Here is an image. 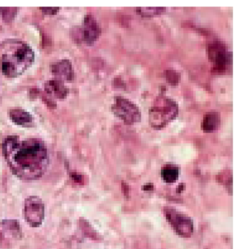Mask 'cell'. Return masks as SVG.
Listing matches in <instances>:
<instances>
[{"instance_id": "1", "label": "cell", "mask_w": 240, "mask_h": 249, "mask_svg": "<svg viewBox=\"0 0 240 249\" xmlns=\"http://www.w3.org/2000/svg\"><path fill=\"white\" fill-rule=\"evenodd\" d=\"M2 153L12 173L21 180L39 179L48 167L47 146L39 139L8 136L2 143Z\"/></svg>"}, {"instance_id": "2", "label": "cell", "mask_w": 240, "mask_h": 249, "mask_svg": "<svg viewBox=\"0 0 240 249\" xmlns=\"http://www.w3.org/2000/svg\"><path fill=\"white\" fill-rule=\"evenodd\" d=\"M0 59V69L4 76L17 78L31 67L35 59L32 48L23 41L12 39L4 42Z\"/></svg>"}, {"instance_id": "3", "label": "cell", "mask_w": 240, "mask_h": 249, "mask_svg": "<svg viewBox=\"0 0 240 249\" xmlns=\"http://www.w3.org/2000/svg\"><path fill=\"white\" fill-rule=\"evenodd\" d=\"M178 113L179 107L175 101L166 96H159L149 108L150 126L154 130H162L176 118Z\"/></svg>"}, {"instance_id": "4", "label": "cell", "mask_w": 240, "mask_h": 249, "mask_svg": "<svg viewBox=\"0 0 240 249\" xmlns=\"http://www.w3.org/2000/svg\"><path fill=\"white\" fill-rule=\"evenodd\" d=\"M113 114L126 124H133L141 121V111L133 102L121 96L115 97L111 105Z\"/></svg>"}, {"instance_id": "5", "label": "cell", "mask_w": 240, "mask_h": 249, "mask_svg": "<svg viewBox=\"0 0 240 249\" xmlns=\"http://www.w3.org/2000/svg\"><path fill=\"white\" fill-rule=\"evenodd\" d=\"M164 212L167 221L177 234L185 238L192 236L195 228L193 220L188 215L172 207L165 208Z\"/></svg>"}, {"instance_id": "6", "label": "cell", "mask_w": 240, "mask_h": 249, "mask_svg": "<svg viewBox=\"0 0 240 249\" xmlns=\"http://www.w3.org/2000/svg\"><path fill=\"white\" fill-rule=\"evenodd\" d=\"M45 217V206L43 201L37 196L27 197L24 203L25 220L32 228H38Z\"/></svg>"}, {"instance_id": "7", "label": "cell", "mask_w": 240, "mask_h": 249, "mask_svg": "<svg viewBox=\"0 0 240 249\" xmlns=\"http://www.w3.org/2000/svg\"><path fill=\"white\" fill-rule=\"evenodd\" d=\"M102 29L96 18L91 14L85 16L83 25L77 30V40L87 45L94 44L100 37Z\"/></svg>"}, {"instance_id": "8", "label": "cell", "mask_w": 240, "mask_h": 249, "mask_svg": "<svg viewBox=\"0 0 240 249\" xmlns=\"http://www.w3.org/2000/svg\"><path fill=\"white\" fill-rule=\"evenodd\" d=\"M208 57L216 69L224 70L230 64L232 56L222 44L216 42L208 47Z\"/></svg>"}, {"instance_id": "9", "label": "cell", "mask_w": 240, "mask_h": 249, "mask_svg": "<svg viewBox=\"0 0 240 249\" xmlns=\"http://www.w3.org/2000/svg\"><path fill=\"white\" fill-rule=\"evenodd\" d=\"M50 71L56 79L61 81L71 82L74 80V72L72 63L67 59L54 63L50 66Z\"/></svg>"}, {"instance_id": "10", "label": "cell", "mask_w": 240, "mask_h": 249, "mask_svg": "<svg viewBox=\"0 0 240 249\" xmlns=\"http://www.w3.org/2000/svg\"><path fill=\"white\" fill-rule=\"evenodd\" d=\"M45 89L49 95L60 99L66 98L69 94V89L64 86V82L58 79L47 81L45 85Z\"/></svg>"}, {"instance_id": "11", "label": "cell", "mask_w": 240, "mask_h": 249, "mask_svg": "<svg viewBox=\"0 0 240 249\" xmlns=\"http://www.w3.org/2000/svg\"><path fill=\"white\" fill-rule=\"evenodd\" d=\"M9 118L17 125L29 127L33 124V116L29 112L22 108H14L9 111Z\"/></svg>"}, {"instance_id": "12", "label": "cell", "mask_w": 240, "mask_h": 249, "mask_svg": "<svg viewBox=\"0 0 240 249\" xmlns=\"http://www.w3.org/2000/svg\"><path fill=\"white\" fill-rule=\"evenodd\" d=\"M220 124V113L216 111L208 112L205 114L202 121V130L208 133L215 132L219 128Z\"/></svg>"}, {"instance_id": "13", "label": "cell", "mask_w": 240, "mask_h": 249, "mask_svg": "<svg viewBox=\"0 0 240 249\" xmlns=\"http://www.w3.org/2000/svg\"><path fill=\"white\" fill-rule=\"evenodd\" d=\"M161 173L163 179L166 183H174L179 178L180 168L175 164L168 163L163 167Z\"/></svg>"}, {"instance_id": "14", "label": "cell", "mask_w": 240, "mask_h": 249, "mask_svg": "<svg viewBox=\"0 0 240 249\" xmlns=\"http://www.w3.org/2000/svg\"><path fill=\"white\" fill-rule=\"evenodd\" d=\"M3 229L8 231L11 235L15 237H20L21 236V230L20 224L17 220H2L1 223Z\"/></svg>"}, {"instance_id": "15", "label": "cell", "mask_w": 240, "mask_h": 249, "mask_svg": "<svg viewBox=\"0 0 240 249\" xmlns=\"http://www.w3.org/2000/svg\"><path fill=\"white\" fill-rule=\"evenodd\" d=\"M166 12V9L164 7H140L137 8L136 12L142 17L151 18L155 16L160 15Z\"/></svg>"}, {"instance_id": "16", "label": "cell", "mask_w": 240, "mask_h": 249, "mask_svg": "<svg viewBox=\"0 0 240 249\" xmlns=\"http://www.w3.org/2000/svg\"><path fill=\"white\" fill-rule=\"evenodd\" d=\"M17 10L15 8H0V12L2 13L3 18L7 21L14 18V15L17 13Z\"/></svg>"}, {"instance_id": "17", "label": "cell", "mask_w": 240, "mask_h": 249, "mask_svg": "<svg viewBox=\"0 0 240 249\" xmlns=\"http://www.w3.org/2000/svg\"><path fill=\"white\" fill-rule=\"evenodd\" d=\"M40 10L44 14H47V15H54V14L58 13V11H59V8L43 7L40 8Z\"/></svg>"}]
</instances>
